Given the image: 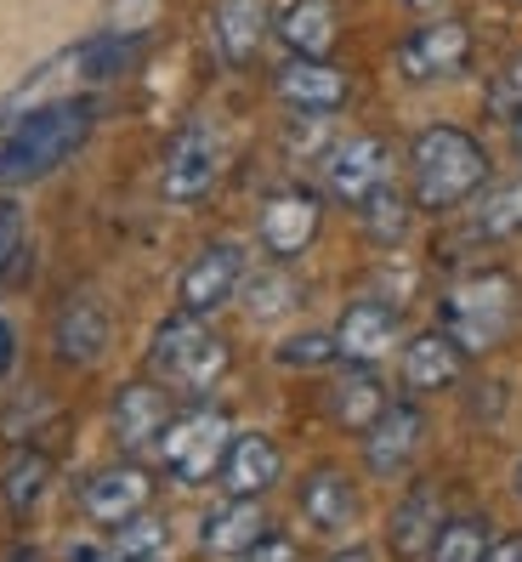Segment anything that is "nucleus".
I'll use <instances>...</instances> for the list:
<instances>
[{"label":"nucleus","instance_id":"nucleus-1","mask_svg":"<svg viewBox=\"0 0 522 562\" xmlns=\"http://www.w3.org/2000/svg\"><path fill=\"white\" fill-rule=\"evenodd\" d=\"M488 182H495V159H488L483 137H472L466 125H427L409 143V200H415V211H427V216L461 211Z\"/></svg>","mask_w":522,"mask_h":562},{"label":"nucleus","instance_id":"nucleus-2","mask_svg":"<svg viewBox=\"0 0 522 562\" xmlns=\"http://www.w3.org/2000/svg\"><path fill=\"white\" fill-rule=\"evenodd\" d=\"M517 324H522V279L511 268H472L438 302V329L466 358L500 352L517 336Z\"/></svg>","mask_w":522,"mask_h":562},{"label":"nucleus","instance_id":"nucleus-3","mask_svg":"<svg viewBox=\"0 0 522 562\" xmlns=\"http://www.w3.org/2000/svg\"><path fill=\"white\" fill-rule=\"evenodd\" d=\"M91 137V103L69 97V103H46L35 114H23L7 137H0V188H23L57 171L80 143Z\"/></svg>","mask_w":522,"mask_h":562},{"label":"nucleus","instance_id":"nucleus-4","mask_svg":"<svg viewBox=\"0 0 522 562\" xmlns=\"http://www.w3.org/2000/svg\"><path fill=\"white\" fill-rule=\"evenodd\" d=\"M227 363H234V352H227V341L200 313H177V318H166L154 329L148 375L159 386L182 392V398H211V392L222 386V375H227Z\"/></svg>","mask_w":522,"mask_h":562},{"label":"nucleus","instance_id":"nucleus-5","mask_svg":"<svg viewBox=\"0 0 522 562\" xmlns=\"http://www.w3.org/2000/svg\"><path fill=\"white\" fill-rule=\"evenodd\" d=\"M227 443H234V426H227V415L211 409V404H200V409L171 415V426H166V438H159L154 454H159V467H166L171 483L200 488V483H211V477L222 472Z\"/></svg>","mask_w":522,"mask_h":562},{"label":"nucleus","instance_id":"nucleus-6","mask_svg":"<svg viewBox=\"0 0 522 562\" xmlns=\"http://www.w3.org/2000/svg\"><path fill=\"white\" fill-rule=\"evenodd\" d=\"M472 63V23L466 18H432L398 46V75L409 86H438L454 80Z\"/></svg>","mask_w":522,"mask_h":562},{"label":"nucleus","instance_id":"nucleus-7","mask_svg":"<svg viewBox=\"0 0 522 562\" xmlns=\"http://www.w3.org/2000/svg\"><path fill=\"white\" fill-rule=\"evenodd\" d=\"M324 227V200L313 188H273L256 211V239L273 261H296L302 250H313Z\"/></svg>","mask_w":522,"mask_h":562},{"label":"nucleus","instance_id":"nucleus-8","mask_svg":"<svg viewBox=\"0 0 522 562\" xmlns=\"http://www.w3.org/2000/svg\"><path fill=\"white\" fill-rule=\"evenodd\" d=\"M171 398H177V392L159 386L154 375L125 381V386L114 392V404H109V432H114V443H120L125 454L159 449V438H166V426H171V415H177Z\"/></svg>","mask_w":522,"mask_h":562},{"label":"nucleus","instance_id":"nucleus-9","mask_svg":"<svg viewBox=\"0 0 522 562\" xmlns=\"http://www.w3.org/2000/svg\"><path fill=\"white\" fill-rule=\"evenodd\" d=\"M216 177H222V137H216L205 120L182 125L177 143H171V154H166V171H159L166 200H171V205H200V200H211Z\"/></svg>","mask_w":522,"mask_h":562},{"label":"nucleus","instance_id":"nucleus-10","mask_svg":"<svg viewBox=\"0 0 522 562\" xmlns=\"http://www.w3.org/2000/svg\"><path fill=\"white\" fill-rule=\"evenodd\" d=\"M245 279H250V261H245V245H234V239H222V245H205L200 256L182 268V279H177V307L182 313H216V307H227L234 295L245 290Z\"/></svg>","mask_w":522,"mask_h":562},{"label":"nucleus","instance_id":"nucleus-11","mask_svg":"<svg viewBox=\"0 0 522 562\" xmlns=\"http://www.w3.org/2000/svg\"><path fill=\"white\" fill-rule=\"evenodd\" d=\"M392 171H398V159H392L386 137H347L324 159V193L358 211L370 193L392 188Z\"/></svg>","mask_w":522,"mask_h":562},{"label":"nucleus","instance_id":"nucleus-12","mask_svg":"<svg viewBox=\"0 0 522 562\" xmlns=\"http://www.w3.org/2000/svg\"><path fill=\"white\" fill-rule=\"evenodd\" d=\"M273 91L290 114L324 120V114H341L352 103V75L336 69L330 57H290V63H279Z\"/></svg>","mask_w":522,"mask_h":562},{"label":"nucleus","instance_id":"nucleus-13","mask_svg":"<svg viewBox=\"0 0 522 562\" xmlns=\"http://www.w3.org/2000/svg\"><path fill=\"white\" fill-rule=\"evenodd\" d=\"M420 449H427V409L415 398H392L364 432V467L370 477H404L420 460Z\"/></svg>","mask_w":522,"mask_h":562},{"label":"nucleus","instance_id":"nucleus-14","mask_svg":"<svg viewBox=\"0 0 522 562\" xmlns=\"http://www.w3.org/2000/svg\"><path fill=\"white\" fill-rule=\"evenodd\" d=\"M404 341V313L381 302V295H364V302H347V313L336 318V352L347 363H375Z\"/></svg>","mask_w":522,"mask_h":562},{"label":"nucleus","instance_id":"nucleus-15","mask_svg":"<svg viewBox=\"0 0 522 562\" xmlns=\"http://www.w3.org/2000/svg\"><path fill=\"white\" fill-rule=\"evenodd\" d=\"M109 341H114V313L103 307V295L80 290V295H69V302L57 307L52 347H57L63 363H75V370H91V363L109 352Z\"/></svg>","mask_w":522,"mask_h":562},{"label":"nucleus","instance_id":"nucleus-16","mask_svg":"<svg viewBox=\"0 0 522 562\" xmlns=\"http://www.w3.org/2000/svg\"><path fill=\"white\" fill-rule=\"evenodd\" d=\"M154 506V472L148 467H109V472H97L91 483H86V494H80V512L97 522V528H125L130 517H143Z\"/></svg>","mask_w":522,"mask_h":562},{"label":"nucleus","instance_id":"nucleus-17","mask_svg":"<svg viewBox=\"0 0 522 562\" xmlns=\"http://www.w3.org/2000/svg\"><path fill=\"white\" fill-rule=\"evenodd\" d=\"M461 375H466V352L454 347L443 329H420V336H409L404 352H398L404 398H438V392H449Z\"/></svg>","mask_w":522,"mask_h":562},{"label":"nucleus","instance_id":"nucleus-18","mask_svg":"<svg viewBox=\"0 0 522 562\" xmlns=\"http://www.w3.org/2000/svg\"><path fill=\"white\" fill-rule=\"evenodd\" d=\"M443 522H449L443 517V488L438 483H415L386 517V551L398 562H427Z\"/></svg>","mask_w":522,"mask_h":562},{"label":"nucleus","instance_id":"nucleus-19","mask_svg":"<svg viewBox=\"0 0 522 562\" xmlns=\"http://www.w3.org/2000/svg\"><path fill=\"white\" fill-rule=\"evenodd\" d=\"M279 472H284V454H279V443L268 432H234L216 483L227 494H239V501H261V494L279 483Z\"/></svg>","mask_w":522,"mask_h":562},{"label":"nucleus","instance_id":"nucleus-20","mask_svg":"<svg viewBox=\"0 0 522 562\" xmlns=\"http://www.w3.org/2000/svg\"><path fill=\"white\" fill-rule=\"evenodd\" d=\"M211 29H216L222 63L250 69V63L261 57V46H268V35H273V7H268V0H222Z\"/></svg>","mask_w":522,"mask_h":562},{"label":"nucleus","instance_id":"nucleus-21","mask_svg":"<svg viewBox=\"0 0 522 562\" xmlns=\"http://www.w3.org/2000/svg\"><path fill=\"white\" fill-rule=\"evenodd\" d=\"M261 535H273L268 512H261L256 501H239V494H227V501L211 506L205 522H200V546H205L211 557H234V562H239Z\"/></svg>","mask_w":522,"mask_h":562},{"label":"nucleus","instance_id":"nucleus-22","mask_svg":"<svg viewBox=\"0 0 522 562\" xmlns=\"http://www.w3.org/2000/svg\"><path fill=\"white\" fill-rule=\"evenodd\" d=\"M302 517L318 528V535H341V528L358 522V483L341 467H318L302 483Z\"/></svg>","mask_w":522,"mask_h":562},{"label":"nucleus","instance_id":"nucleus-23","mask_svg":"<svg viewBox=\"0 0 522 562\" xmlns=\"http://www.w3.org/2000/svg\"><path fill=\"white\" fill-rule=\"evenodd\" d=\"M273 29L296 57H330L341 35V12H336V0H290L273 18Z\"/></svg>","mask_w":522,"mask_h":562},{"label":"nucleus","instance_id":"nucleus-24","mask_svg":"<svg viewBox=\"0 0 522 562\" xmlns=\"http://www.w3.org/2000/svg\"><path fill=\"white\" fill-rule=\"evenodd\" d=\"M386 404L392 398H386V386H381V375L370 370V363H347V370L336 375V386H330V420L347 426V432H358V438L381 420Z\"/></svg>","mask_w":522,"mask_h":562},{"label":"nucleus","instance_id":"nucleus-25","mask_svg":"<svg viewBox=\"0 0 522 562\" xmlns=\"http://www.w3.org/2000/svg\"><path fill=\"white\" fill-rule=\"evenodd\" d=\"M472 234H477L483 245H517V239H522V177L488 182V188L477 193Z\"/></svg>","mask_w":522,"mask_h":562},{"label":"nucleus","instance_id":"nucleus-26","mask_svg":"<svg viewBox=\"0 0 522 562\" xmlns=\"http://www.w3.org/2000/svg\"><path fill=\"white\" fill-rule=\"evenodd\" d=\"M52 488V454L41 443H18L12 460L0 467V501L12 512H35Z\"/></svg>","mask_w":522,"mask_h":562},{"label":"nucleus","instance_id":"nucleus-27","mask_svg":"<svg viewBox=\"0 0 522 562\" xmlns=\"http://www.w3.org/2000/svg\"><path fill=\"white\" fill-rule=\"evenodd\" d=\"M358 222H364V234L375 245H404L409 227H415V200L398 193V188H381V193H370V200L358 205Z\"/></svg>","mask_w":522,"mask_h":562},{"label":"nucleus","instance_id":"nucleus-28","mask_svg":"<svg viewBox=\"0 0 522 562\" xmlns=\"http://www.w3.org/2000/svg\"><path fill=\"white\" fill-rule=\"evenodd\" d=\"M488 546H495V535H488V522L483 517H449L438 528V540H432V557L427 562H483Z\"/></svg>","mask_w":522,"mask_h":562},{"label":"nucleus","instance_id":"nucleus-29","mask_svg":"<svg viewBox=\"0 0 522 562\" xmlns=\"http://www.w3.org/2000/svg\"><path fill=\"white\" fill-rule=\"evenodd\" d=\"M336 329H296V336H284L273 347V363L284 370H324V363H336Z\"/></svg>","mask_w":522,"mask_h":562},{"label":"nucleus","instance_id":"nucleus-30","mask_svg":"<svg viewBox=\"0 0 522 562\" xmlns=\"http://www.w3.org/2000/svg\"><path fill=\"white\" fill-rule=\"evenodd\" d=\"M483 109L495 114V120H506V125L522 114V52L506 57L500 69H495V80H488V91H483Z\"/></svg>","mask_w":522,"mask_h":562},{"label":"nucleus","instance_id":"nucleus-31","mask_svg":"<svg viewBox=\"0 0 522 562\" xmlns=\"http://www.w3.org/2000/svg\"><path fill=\"white\" fill-rule=\"evenodd\" d=\"M296 279H284V273H261V279H245V307L256 318H273V313H290L302 302V290H290Z\"/></svg>","mask_w":522,"mask_h":562},{"label":"nucleus","instance_id":"nucleus-32","mask_svg":"<svg viewBox=\"0 0 522 562\" xmlns=\"http://www.w3.org/2000/svg\"><path fill=\"white\" fill-rule=\"evenodd\" d=\"M114 551H125V557H159V551H166V522H159L154 512L130 517L125 528H114Z\"/></svg>","mask_w":522,"mask_h":562},{"label":"nucleus","instance_id":"nucleus-33","mask_svg":"<svg viewBox=\"0 0 522 562\" xmlns=\"http://www.w3.org/2000/svg\"><path fill=\"white\" fill-rule=\"evenodd\" d=\"M18 256H23V211L12 200H0V284L12 279Z\"/></svg>","mask_w":522,"mask_h":562},{"label":"nucleus","instance_id":"nucleus-34","mask_svg":"<svg viewBox=\"0 0 522 562\" xmlns=\"http://www.w3.org/2000/svg\"><path fill=\"white\" fill-rule=\"evenodd\" d=\"M239 562H296V540H284V535H261Z\"/></svg>","mask_w":522,"mask_h":562},{"label":"nucleus","instance_id":"nucleus-35","mask_svg":"<svg viewBox=\"0 0 522 562\" xmlns=\"http://www.w3.org/2000/svg\"><path fill=\"white\" fill-rule=\"evenodd\" d=\"M483 562H522V535H506V540H495Z\"/></svg>","mask_w":522,"mask_h":562},{"label":"nucleus","instance_id":"nucleus-36","mask_svg":"<svg viewBox=\"0 0 522 562\" xmlns=\"http://www.w3.org/2000/svg\"><path fill=\"white\" fill-rule=\"evenodd\" d=\"M12 358H18V336H12V324L0 318V375L12 370Z\"/></svg>","mask_w":522,"mask_h":562},{"label":"nucleus","instance_id":"nucleus-37","mask_svg":"<svg viewBox=\"0 0 522 562\" xmlns=\"http://www.w3.org/2000/svg\"><path fill=\"white\" fill-rule=\"evenodd\" d=\"M330 562H375V551H370V546H347V551H336Z\"/></svg>","mask_w":522,"mask_h":562},{"label":"nucleus","instance_id":"nucleus-38","mask_svg":"<svg viewBox=\"0 0 522 562\" xmlns=\"http://www.w3.org/2000/svg\"><path fill=\"white\" fill-rule=\"evenodd\" d=\"M404 7H409V12H438L443 0H404Z\"/></svg>","mask_w":522,"mask_h":562},{"label":"nucleus","instance_id":"nucleus-39","mask_svg":"<svg viewBox=\"0 0 522 562\" xmlns=\"http://www.w3.org/2000/svg\"><path fill=\"white\" fill-rule=\"evenodd\" d=\"M511 143H517V159H522V114L511 120Z\"/></svg>","mask_w":522,"mask_h":562},{"label":"nucleus","instance_id":"nucleus-40","mask_svg":"<svg viewBox=\"0 0 522 562\" xmlns=\"http://www.w3.org/2000/svg\"><path fill=\"white\" fill-rule=\"evenodd\" d=\"M517 501H522V467H517Z\"/></svg>","mask_w":522,"mask_h":562}]
</instances>
